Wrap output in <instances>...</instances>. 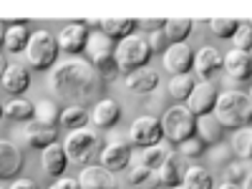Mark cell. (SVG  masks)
Returning <instances> with one entry per match:
<instances>
[{
	"mask_svg": "<svg viewBox=\"0 0 252 189\" xmlns=\"http://www.w3.org/2000/svg\"><path fill=\"white\" fill-rule=\"evenodd\" d=\"M101 78L86 61H66L53 68L51 89L63 101H89L98 94Z\"/></svg>",
	"mask_w": 252,
	"mask_h": 189,
	"instance_id": "obj_1",
	"label": "cell"
},
{
	"mask_svg": "<svg viewBox=\"0 0 252 189\" xmlns=\"http://www.w3.org/2000/svg\"><path fill=\"white\" fill-rule=\"evenodd\" d=\"M212 116L224 126V129H242L252 121V98L245 91H224L217 96Z\"/></svg>",
	"mask_w": 252,
	"mask_h": 189,
	"instance_id": "obj_2",
	"label": "cell"
},
{
	"mask_svg": "<svg viewBox=\"0 0 252 189\" xmlns=\"http://www.w3.org/2000/svg\"><path fill=\"white\" fill-rule=\"evenodd\" d=\"M152 46H149V38L146 35H129L116 43L114 48V58L119 63V73L129 76L134 71H141V68H149V61H152Z\"/></svg>",
	"mask_w": 252,
	"mask_h": 189,
	"instance_id": "obj_3",
	"label": "cell"
},
{
	"mask_svg": "<svg viewBox=\"0 0 252 189\" xmlns=\"http://www.w3.org/2000/svg\"><path fill=\"white\" fill-rule=\"evenodd\" d=\"M159 121H161L164 139L166 141H174L177 146L184 144L187 139L197 136V116L189 111L187 106H172V109H166V114Z\"/></svg>",
	"mask_w": 252,
	"mask_h": 189,
	"instance_id": "obj_4",
	"label": "cell"
},
{
	"mask_svg": "<svg viewBox=\"0 0 252 189\" xmlns=\"http://www.w3.org/2000/svg\"><path fill=\"white\" fill-rule=\"evenodd\" d=\"M63 149L68 154V161L73 164H83L89 166V161H94L96 157H101V136L91 129H78V131H71L63 141Z\"/></svg>",
	"mask_w": 252,
	"mask_h": 189,
	"instance_id": "obj_5",
	"label": "cell"
},
{
	"mask_svg": "<svg viewBox=\"0 0 252 189\" xmlns=\"http://www.w3.org/2000/svg\"><path fill=\"white\" fill-rule=\"evenodd\" d=\"M56 56H58V40L46 28L31 33L28 48H26V58H28V66L31 68H35V71L51 68L53 63H56Z\"/></svg>",
	"mask_w": 252,
	"mask_h": 189,
	"instance_id": "obj_6",
	"label": "cell"
},
{
	"mask_svg": "<svg viewBox=\"0 0 252 189\" xmlns=\"http://www.w3.org/2000/svg\"><path fill=\"white\" fill-rule=\"evenodd\" d=\"M129 139H131L134 144H139L141 149H146V146H157V144H161V139H164L161 121H159V119H154L152 114L134 119L131 129H129Z\"/></svg>",
	"mask_w": 252,
	"mask_h": 189,
	"instance_id": "obj_7",
	"label": "cell"
},
{
	"mask_svg": "<svg viewBox=\"0 0 252 189\" xmlns=\"http://www.w3.org/2000/svg\"><path fill=\"white\" fill-rule=\"evenodd\" d=\"M217 96H220V94H217V89H215L212 81H197L194 91L189 94V98H187V109L192 111L197 119L209 116V114L215 111Z\"/></svg>",
	"mask_w": 252,
	"mask_h": 189,
	"instance_id": "obj_8",
	"label": "cell"
},
{
	"mask_svg": "<svg viewBox=\"0 0 252 189\" xmlns=\"http://www.w3.org/2000/svg\"><path fill=\"white\" fill-rule=\"evenodd\" d=\"M164 68L172 76H184L194 68V51L189 43H172L164 51Z\"/></svg>",
	"mask_w": 252,
	"mask_h": 189,
	"instance_id": "obj_9",
	"label": "cell"
},
{
	"mask_svg": "<svg viewBox=\"0 0 252 189\" xmlns=\"http://www.w3.org/2000/svg\"><path fill=\"white\" fill-rule=\"evenodd\" d=\"M89 28L83 26V23H71V26H63L61 28V33L56 35V40H58V51H63V53H71V56H76V53H81V51H86V46H89Z\"/></svg>",
	"mask_w": 252,
	"mask_h": 189,
	"instance_id": "obj_10",
	"label": "cell"
},
{
	"mask_svg": "<svg viewBox=\"0 0 252 189\" xmlns=\"http://www.w3.org/2000/svg\"><path fill=\"white\" fill-rule=\"evenodd\" d=\"M224 68V56L212 48V46H202L197 53H194V73L199 81H209L217 71Z\"/></svg>",
	"mask_w": 252,
	"mask_h": 189,
	"instance_id": "obj_11",
	"label": "cell"
},
{
	"mask_svg": "<svg viewBox=\"0 0 252 189\" xmlns=\"http://www.w3.org/2000/svg\"><path fill=\"white\" fill-rule=\"evenodd\" d=\"M131 164V146L129 141H111L101 149V166L114 172H121Z\"/></svg>",
	"mask_w": 252,
	"mask_h": 189,
	"instance_id": "obj_12",
	"label": "cell"
},
{
	"mask_svg": "<svg viewBox=\"0 0 252 189\" xmlns=\"http://www.w3.org/2000/svg\"><path fill=\"white\" fill-rule=\"evenodd\" d=\"M76 179L81 182L83 189H119L116 177H114L109 169H103L101 164H98V166H91V164L83 166Z\"/></svg>",
	"mask_w": 252,
	"mask_h": 189,
	"instance_id": "obj_13",
	"label": "cell"
},
{
	"mask_svg": "<svg viewBox=\"0 0 252 189\" xmlns=\"http://www.w3.org/2000/svg\"><path fill=\"white\" fill-rule=\"evenodd\" d=\"M68 164L71 161H68V154H66V149H63V144L56 141V144H51V146L43 149V157H40V169H43V174L61 179Z\"/></svg>",
	"mask_w": 252,
	"mask_h": 189,
	"instance_id": "obj_14",
	"label": "cell"
},
{
	"mask_svg": "<svg viewBox=\"0 0 252 189\" xmlns=\"http://www.w3.org/2000/svg\"><path fill=\"white\" fill-rule=\"evenodd\" d=\"M56 136H58V129L56 126H48V124H40V121H28L26 129H23V139L28 146H33V149H40L43 152L46 146L56 144Z\"/></svg>",
	"mask_w": 252,
	"mask_h": 189,
	"instance_id": "obj_15",
	"label": "cell"
},
{
	"mask_svg": "<svg viewBox=\"0 0 252 189\" xmlns=\"http://www.w3.org/2000/svg\"><path fill=\"white\" fill-rule=\"evenodd\" d=\"M23 169V154L13 141L0 139V179H13Z\"/></svg>",
	"mask_w": 252,
	"mask_h": 189,
	"instance_id": "obj_16",
	"label": "cell"
},
{
	"mask_svg": "<svg viewBox=\"0 0 252 189\" xmlns=\"http://www.w3.org/2000/svg\"><path fill=\"white\" fill-rule=\"evenodd\" d=\"M224 71L227 76H232L235 81H247L252 78V56L247 51H227L224 56Z\"/></svg>",
	"mask_w": 252,
	"mask_h": 189,
	"instance_id": "obj_17",
	"label": "cell"
},
{
	"mask_svg": "<svg viewBox=\"0 0 252 189\" xmlns=\"http://www.w3.org/2000/svg\"><path fill=\"white\" fill-rule=\"evenodd\" d=\"M136 28H139V23L134 18H101L98 20V31L109 40H124V38L134 35Z\"/></svg>",
	"mask_w": 252,
	"mask_h": 189,
	"instance_id": "obj_18",
	"label": "cell"
},
{
	"mask_svg": "<svg viewBox=\"0 0 252 189\" xmlns=\"http://www.w3.org/2000/svg\"><path fill=\"white\" fill-rule=\"evenodd\" d=\"M0 86L18 98L20 94L28 91V86H31V73H28L23 66H8L5 73H3V78H0Z\"/></svg>",
	"mask_w": 252,
	"mask_h": 189,
	"instance_id": "obj_19",
	"label": "cell"
},
{
	"mask_svg": "<svg viewBox=\"0 0 252 189\" xmlns=\"http://www.w3.org/2000/svg\"><path fill=\"white\" fill-rule=\"evenodd\" d=\"M184 172H187V166H184L182 157H179V154H172L169 159H166V161L159 166V172H157V174H159V184L169 187V189H174V187H182Z\"/></svg>",
	"mask_w": 252,
	"mask_h": 189,
	"instance_id": "obj_20",
	"label": "cell"
},
{
	"mask_svg": "<svg viewBox=\"0 0 252 189\" xmlns=\"http://www.w3.org/2000/svg\"><path fill=\"white\" fill-rule=\"evenodd\" d=\"M94 124L101 126V129H111V126H116V121L121 119V106L119 101L114 98H101L96 106H94Z\"/></svg>",
	"mask_w": 252,
	"mask_h": 189,
	"instance_id": "obj_21",
	"label": "cell"
},
{
	"mask_svg": "<svg viewBox=\"0 0 252 189\" xmlns=\"http://www.w3.org/2000/svg\"><path fill=\"white\" fill-rule=\"evenodd\" d=\"M224 126L209 114V116H202V119H197V136L207 144V146H217V144H222L224 141Z\"/></svg>",
	"mask_w": 252,
	"mask_h": 189,
	"instance_id": "obj_22",
	"label": "cell"
},
{
	"mask_svg": "<svg viewBox=\"0 0 252 189\" xmlns=\"http://www.w3.org/2000/svg\"><path fill=\"white\" fill-rule=\"evenodd\" d=\"M159 86V73L154 68H141L126 76V89L134 94H149Z\"/></svg>",
	"mask_w": 252,
	"mask_h": 189,
	"instance_id": "obj_23",
	"label": "cell"
},
{
	"mask_svg": "<svg viewBox=\"0 0 252 189\" xmlns=\"http://www.w3.org/2000/svg\"><path fill=\"white\" fill-rule=\"evenodd\" d=\"M172 154H174V149H172L169 141H161L157 146H146L141 152V166H146V169H152V172H159V166Z\"/></svg>",
	"mask_w": 252,
	"mask_h": 189,
	"instance_id": "obj_24",
	"label": "cell"
},
{
	"mask_svg": "<svg viewBox=\"0 0 252 189\" xmlns=\"http://www.w3.org/2000/svg\"><path fill=\"white\" fill-rule=\"evenodd\" d=\"M192 28H194L192 18H166L164 35H166V40H169V46L172 43H184V40L189 38V33H192Z\"/></svg>",
	"mask_w": 252,
	"mask_h": 189,
	"instance_id": "obj_25",
	"label": "cell"
},
{
	"mask_svg": "<svg viewBox=\"0 0 252 189\" xmlns=\"http://www.w3.org/2000/svg\"><path fill=\"white\" fill-rule=\"evenodd\" d=\"M58 124L63 126V129H68V131L86 129V124H89V111L83 109L81 103H71V106H66V109L61 111Z\"/></svg>",
	"mask_w": 252,
	"mask_h": 189,
	"instance_id": "obj_26",
	"label": "cell"
},
{
	"mask_svg": "<svg viewBox=\"0 0 252 189\" xmlns=\"http://www.w3.org/2000/svg\"><path fill=\"white\" fill-rule=\"evenodd\" d=\"M91 68L96 71V76L101 81H114L119 76V63L114 58V51L111 53H101V56H94L91 58Z\"/></svg>",
	"mask_w": 252,
	"mask_h": 189,
	"instance_id": "obj_27",
	"label": "cell"
},
{
	"mask_svg": "<svg viewBox=\"0 0 252 189\" xmlns=\"http://www.w3.org/2000/svg\"><path fill=\"white\" fill-rule=\"evenodd\" d=\"M33 114H35V103L20 98V96L3 106V116H8L13 121H33Z\"/></svg>",
	"mask_w": 252,
	"mask_h": 189,
	"instance_id": "obj_28",
	"label": "cell"
},
{
	"mask_svg": "<svg viewBox=\"0 0 252 189\" xmlns=\"http://www.w3.org/2000/svg\"><path fill=\"white\" fill-rule=\"evenodd\" d=\"M182 187L184 189H212L215 179H212V174H209L204 166H189V169L184 172Z\"/></svg>",
	"mask_w": 252,
	"mask_h": 189,
	"instance_id": "obj_29",
	"label": "cell"
},
{
	"mask_svg": "<svg viewBox=\"0 0 252 189\" xmlns=\"http://www.w3.org/2000/svg\"><path fill=\"white\" fill-rule=\"evenodd\" d=\"M28 40H31V33H28V23L23 26H10L5 31V51L10 53H20L28 48Z\"/></svg>",
	"mask_w": 252,
	"mask_h": 189,
	"instance_id": "obj_30",
	"label": "cell"
},
{
	"mask_svg": "<svg viewBox=\"0 0 252 189\" xmlns=\"http://www.w3.org/2000/svg\"><path fill=\"white\" fill-rule=\"evenodd\" d=\"M232 152L240 159H252V126H242L232 136Z\"/></svg>",
	"mask_w": 252,
	"mask_h": 189,
	"instance_id": "obj_31",
	"label": "cell"
},
{
	"mask_svg": "<svg viewBox=\"0 0 252 189\" xmlns=\"http://www.w3.org/2000/svg\"><path fill=\"white\" fill-rule=\"evenodd\" d=\"M194 86H197V81H194V76H192V73L172 76V81H169V94H172L177 101H187V98H189V94L194 91Z\"/></svg>",
	"mask_w": 252,
	"mask_h": 189,
	"instance_id": "obj_32",
	"label": "cell"
},
{
	"mask_svg": "<svg viewBox=\"0 0 252 189\" xmlns=\"http://www.w3.org/2000/svg\"><path fill=\"white\" fill-rule=\"evenodd\" d=\"M35 121L40 124H48V126H58V119H61V109L56 106V101H38L35 103V114H33Z\"/></svg>",
	"mask_w": 252,
	"mask_h": 189,
	"instance_id": "obj_33",
	"label": "cell"
},
{
	"mask_svg": "<svg viewBox=\"0 0 252 189\" xmlns=\"http://www.w3.org/2000/svg\"><path fill=\"white\" fill-rule=\"evenodd\" d=\"M240 28V20L235 18H212L209 20V31H212L217 38H232Z\"/></svg>",
	"mask_w": 252,
	"mask_h": 189,
	"instance_id": "obj_34",
	"label": "cell"
},
{
	"mask_svg": "<svg viewBox=\"0 0 252 189\" xmlns=\"http://www.w3.org/2000/svg\"><path fill=\"white\" fill-rule=\"evenodd\" d=\"M131 182H134L136 187L157 189V187H159V174L152 172V169H146V166H141V164H136V166H131Z\"/></svg>",
	"mask_w": 252,
	"mask_h": 189,
	"instance_id": "obj_35",
	"label": "cell"
},
{
	"mask_svg": "<svg viewBox=\"0 0 252 189\" xmlns=\"http://www.w3.org/2000/svg\"><path fill=\"white\" fill-rule=\"evenodd\" d=\"M232 43H235L237 51H247V53H250V48H252V23H247V20H240V28H237V33L232 35Z\"/></svg>",
	"mask_w": 252,
	"mask_h": 189,
	"instance_id": "obj_36",
	"label": "cell"
},
{
	"mask_svg": "<svg viewBox=\"0 0 252 189\" xmlns=\"http://www.w3.org/2000/svg\"><path fill=\"white\" fill-rule=\"evenodd\" d=\"M86 51H89L91 58H94V56H101V53H111L114 46H111V40L103 35V33H94V35H89V46H86Z\"/></svg>",
	"mask_w": 252,
	"mask_h": 189,
	"instance_id": "obj_37",
	"label": "cell"
},
{
	"mask_svg": "<svg viewBox=\"0 0 252 189\" xmlns=\"http://www.w3.org/2000/svg\"><path fill=\"white\" fill-rule=\"evenodd\" d=\"M207 152V144L199 139V136H192L187 139L184 144H179V157H189V159H197Z\"/></svg>",
	"mask_w": 252,
	"mask_h": 189,
	"instance_id": "obj_38",
	"label": "cell"
},
{
	"mask_svg": "<svg viewBox=\"0 0 252 189\" xmlns=\"http://www.w3.org/2000/svg\"><path fill=\"white\" fill-rule=\"evenodd\" d=\"M245 177H247V166H245L242 161H229V164L224 166V182L242 187Z\"/></svg>",
	"mask_w": 252,
	"mask_h": 189,
	"instance_id": "obj_39",
	"label": "cell"
},
{
	"mask_svg": "<svg viewBox=\"0 0 252 189\" xmlns=\"http://www.w3.org/2000/svg\"><path fill=\"white\" fill-rule=\"evenodd\" d=\"M139 28H144L146 33H157V31H164V23L166 18H144V20H136Z\"/></svg>",
	"mask_w": 252,
	"mask_h": 189,
	"instance_id": "obj_40",
	"label": "cell"
},
{
	"mask_svg": "<svg viewBox=\"0 0 252 189\" xmlns=\"http://www.w3.org/2000/svg\"><path fill=\"white\" fill-rule=\"evenodd\" d=\"M149 46H152V51H159V53H164L166 48H169V40H166L164 31H157V33L149 35Z\"/></svg>",
	"mask_w": 252,
	"mask_h": 189,
	"instance_id": "obj_41",
	"label": "cell"
},
{
	"mask_svg": "<svg viewBox=\"0 0 252 189\" xmlns=\"http://www.w3.org/2000/svg\"><path fill=\"white\" fill-rule=\"evenodd\" d=\"M209 159H212V164H224V161H229V149L222 146V144H217L215 149L209 152Z\"/></svg>",
	"mask_w": 252,
	"mask_h": 189,
	"instance_id": "obj_42",
	"label": "cell"
},
{
	"mask_svg": "<svg viewBox=\"0 0 252 189\" xmlns=\"http://www.w3.org/2000/svg\"><path fill=\"white\" fill-rule=\"evenodd\" d=\"M51 189H83V187H81L78 179H68V177H66V179H58Z\"/></svg>",
	"mask_w": 252,
	"mask_h": 189,
	"instance_id": "obj_43",
	"label": "cell"
},
{
	"mask_svg": "<svg viewBox=\"0 0 252 189\" xmlns=\"http://www.w3.org/2000/svg\"><path fill=\"white\" fill-rule=\"evenodd\" d=\"M10 189H40L33 179H15L13 184H10Z\"/></svg>",
	"mask_w": 252,
	"mask_h": 189,
	"instance_id": "obj_44",
	"label": "cell"
},
{
	"mask_svg": "<svg viewBox=\"0 0 252 189\" xmlns=\"http://www.w3.org/2000/svg\"><path fill=\"white\" fill-rule=\"evenodd\" d=\"M5 31H8V28H5V23L0 20V48L5 46Z\"/></svg>",
	"mask_w": 252,
	"mask_h": 189,
	"instance_id": "obj_45",
	"label": "cell"
},
{
	"mask_svg": "<svg viewBox=\"0 0 252 189\" xmlns=\"http://www.w3.org/2000/svg\"><path fill=\"white\" fill-rule=\"evenodd\" d=\"M242 189H252V172H247V177L242 182Z\"/></svg>",
	"mask_w": 252,
	"mask_h": 189,
	"instance_id": "obj_46",
	"label": "cell"
},
{
	"mask_svg": "<svg viewBox=\"0 0 252 189\" xmlns=\"http://www.w3.org/2000/svg\"><path fill=\"white\" fill-rule=\"evenodd\" d=\"M5 68H8V66H5V58H3V56H0V78H3V73H5Z\"/></svg>",
	"mask_w": 252,
	"mask_h": 189,
	"instance_id": "obj_47",
	"label": "cell"
},
{
	"mask_svg": "<svg viewBox=\"0 0 252 189\" xmlns=\"http://www.w3.org/2000/svg\"><path fill=\"white\" fill-rule=\"evenodd\" d=\"M220 189H242V187H237V184H229V182H224Z\"/></svg>",
	"mask_w": 252,
	"mask_h": 189,
	"instance_id": "obj_48",
	"label": "cell"
},
{
	"mask_svg": "<svg viewBox=\"0 0 252 189\" xmlns=\"http://www.w3.org/2000/svg\"><path fill=\"white\" fill-rule=\"evenodd\" d=\"M0 119H3V103H0Z\"/></svg>",
	"mask_w": 252,
	"mask_h": 189,
	"instance_id": "obj_49",
	"label": "cell"
},
{
	"mask_svg": "<svg viewBox=\"0 0 252 189\" xmlns=\"http://www.w3.org/2000/svg\"><path fill=\"white\" fill-rule=\"evenodd\" d=\"M174 189H184V187H174Z\"/></svg>",
	"mask_w": 252,
	"mask_h": 189,
	"instance_id": "obj_50",
	"label": "cell"
},
{
	"mask_svg": "<svg viewBox=\"0 0 252 189\" xmlns=\"http://www.w3.org/2000/svg\"><path fill=\"white\" fill-rule=\"evenodd\" d=\"M250 98H252V89H250Z\"/></svg>",
	"mask_w": 252,
	"mask_h": 189,
	"instance_id": "obj_51",
	"label": "cell"
},
{
	"mask_svg": "<svg viewBox=\"0 0 252 189\" xmlns=\"http://www.w3.org/2000/svg\"><path fill=\"white\" fill-rule=\"evenodd\" d=\"M250 56H252V48H250Z\"/></svg>",
	"mask_w": 252,
	"mask_h": 189,
	"instance_id": "obj_52",
	"label": "cell"
},
{
	"mask_svg": "<svg viewBox=\"0 0 252 189\" xmlns=\"http://www.w3.org/2000/svg\"><path fill=\"white\" fill-rule=\"evenodd\" d=\"M157 189H161V187H157Z\"/></svg>",
	"mask_w": 252,
	"mask_h": 189,
	"instance_id": "obj_53",
	"label": "cell"
}]
</instances>
